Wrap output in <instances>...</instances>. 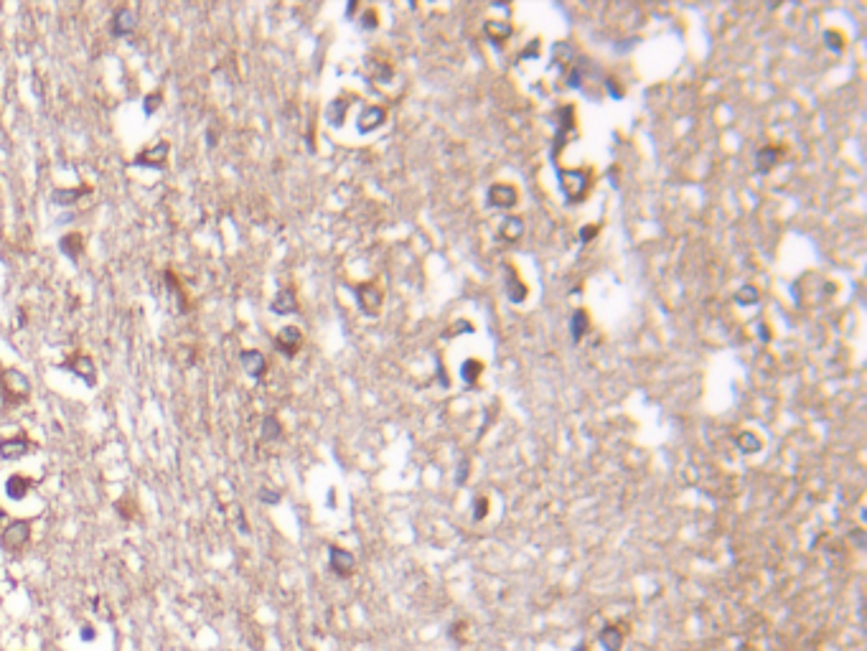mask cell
Here are the masks:
<instances>
[{
  "instance_id": "cell-1",
  "label": "cell",
  "mask_w": 867,
  "mask_h": 651,
  "mask_svg": "<svg viewBox=\"0 0 867 651\" xmlns=\"http://www.w3.org/2000/svg\"><path fill=\"white\" fill-rule=\"evenodd\" d=\"M0 389H3V400L6 405H24L31 394V382L24 372L18 369H3L0 372Z\"/></svg>"
},
{
  "instance_id": "cell-2",
  "label": "cell",
  "mask_w": 867,
  "mask_h": 651,
  "mask_svg": "<svg viewBox=\"0 0 867 651\" xmlns=\"http://www.w3.org/2000/svg\"><path fill=\"white\" fill-rule=\"evenodd\" d=\"M168 156H171V143L168 140H158L156 145H148V148H143L138 156L133 158V165L135 168H165L168 163Z\"/></svg>"
},
{
  "instance_id": "cell-3",
  "label": "cell",
  "mask_w": 867,
  "mask_h": 651,
  "mask_svg": "<svg viewBox=\"0 0 867 651\" xmlns=\"http://www.w3.org/2000/svg\"><path fill=\"white\" fill-rule=\"evenodd\" d=\"M28 537H31V522L16 519V522H10V524L0 532V544H3V549H8V552H18V549L26 547Z\"/></svg>"
},
{
  "instance_id": "cell-4",
  "label": "cell",
  "mask_w": 867,
  "mask_h": 651,
  "mask_svg": "<svg viewBox=\"0 0 867 651\" xmlns=\"http://www.w3.org/2000/svg\"><path fill=\"white\" fill-rule=\"evenodd\" d=\"M64 372H71L74 377H79L86 387L97 385V369H94V359L86 354H71L69 359L62 364Z\"/></svg>"
},
{
  "instance_id": "cell-5",
  "label": "cell",
  "mask_w": 867,
  "mask_h": 651,
  "mask_svg": "<svg viewBox=\"0 0 867 651\" xmlns=\"http://www.w3.org/2000/svg\"><path fill=\"white\" fill-rule=\"evenodd\" d=\"M329 565L338 578H349L356 567V557L344 547H331L329 549Z\"/></svg>"
},
{
  "instance_id": "cell-6",
  "label": "cell",
  "mask_w": 867,
  "mask_h": 651,
  "mask_svg": "<svg viewBox=\"0 0 867 651\" xmlns=\"http://www.w3.org/2000/svg\"><path fill=\"white\" fill-rule=\"evenodd\" d=\"M135 31V13L130 8H118L110 18L112 39H127Z\"/></svg>"
},
{
  "instance_id": "cell-7",
  "label": "cell",
  "mask_w": 867,
  "mask_h": 651,
  "mask_svg": "<svg viewBox=\"0 0 867 651\" xmlns=\"http://www.w3.org/2000/svg\"><path fill=\"white\" fill-rule=\"evenodd\" d=\"M26 453H31V440L26 435H13V438L0 440V458L3 461H18Z\"/></svg>"
},
{
  "instance_id": "cell-8",
  "label": "cell",
  "mask_w": 867,
  "mask_h": 651,
  "mask_svg": "<svg viewBox=\"0 0 867 651\" xmlns=\"http://www.w3.org/2000/svg\"><path fill=\"white\" fill-rule=\"evenodd\" d=\"M486 201L493 209H509L516 204V191L509 183H493L491 189L486 191Z\"/></svg>"
},
{
  "instance_id": "cell-9",
  "label": "cell",
  "mask_w": 867,
  "mask_h": 651,
  "mask_svg": "<svg viewBox=\"0 0 867 651\" xmlns=\"http://www.w3.org/2000/svg\"><path fill=\"white\" fill-rule=\"evenodd\" d=\"M300 341H303L300 329H295V326H285V329H280V333L275 336V349H277L280 354H285V356H295L298 349H300Z\"/></svg>"
},
{
  "instance_id": "cell-10",
  "label": "cell",
  "mask_w": 867,
  "mask_h": 651,
  "mask_svg": "<svg viewBox=\"0 0 867 651\" xmlns=\"http://www.w3.org/2000/svg\"><path fill=\"white\" fill-rule=\"evenodd\" d=\"M239 361H242L244 372H247V374H250L252 379H262V377H265L267 359H265V354H259L257 349H244V351L239 354Z\"/></svg>"
},
{
  "instance_id": "cell-11",
  "label": "cell",
  "mask_w": 867,
  "mask_h": 651,
  "mask_svg": "<svg viewBox=\"0 0 867 651\" xmlns=\"http://www.w3.org/2000/svg\"><path fill=\"white\" fill-rule=\"evenodd\" d=\"M356 300H359V308L361 311H364V313H369V315H374L376 313V308L382 306V293L376 291L374 285H359V288H356Z\"/></svg>"
},
{
  "instance_id": "cell-12",
  "label": "cell",
  "mask_w": 867,
  "mask_h": 651,
  "mask_svg": "<svg viewBox=\"0 0 867 651\" xmlns=\"http://www.w3.org/2000/svg\"><path fill=\"white\" fill-rule=\"evenodd\" d=\"M275 315H288V313H295L298 311V298H295V291L293 288H280V291L275 293L273 303H270Z\"/></svg>"
},
{
  "instance_id": "cell-13",
  "label": "cell",
  "mask_w": 867,
  "mask_h": 651,
  "mask_svg": "<svg viewBox=\"0 0 867 651\" xmlns=\"http://www.w3.org/2000/svg\"><path fill=\"white\" fill-rule=\"evenodd\" d=\"M382 122H384V110H382V107H374V104L364 107V110H361V115H359V120H356V125H359V133H372V130H376V127L382 125Z\"/></svg>"
},
{
  "instance_id": "cell-14",
  "label": "cell",
  "mask_w": 867,
  "mask_h": 651,
  "mask_svg": "<svg viewBox=\"0 0 867 651\" xmlns=\"http://www.w3.org/2000/svg\"><path fill=\"white\" fill-rule=\"evenodd\" d=\"M31 488H33V481L26 479V476H21V473H13V476L6 481V494H8V499H13V502L26 499Z\"/></svg>"
},
{
  "instance_id": "cell-15",
  "label": "cell",
  "mask_w": 867,
  "mask_h": 651,
  "mask_svg": "<svg viewBox=\"0 0 867 651\" xmlns=\"http://www.w3.org/2000/svg\"><path fill=\"white\" fill-rule=\"evenodd\" d=\"M86 194H92V186H86V183L79 186V189H54L51 201H54L56 206H74L79 199L86 196Z\"/></svg>"
},
{
  "instance_id": "cell-16",
  "label": "cell",
  "mask_w": 867,
  "mask_h": 651,
  "mask_svg": "<svg viewBox=\"0 0 867 651\" xmlns=\"http://www.w3.org/2000/svg\"><path fill=\"white\" fill-rule=\"evenodd\" d=\"M59 247H62V252L71 259V262H79V255H82V250H84V237L79 235V232H69L66 237H62Z\"/></svg>"
},
{
  "instance_id": "cell-17",
  "label": "cell",
  "mask_w": 867,
  "mask_h": 651,
  "mask_svg": "<svg viewBox=\"0 0 867 651\" xmlns=\"http://www.w3.org/2000/svg\"><path fill=\"white\" fill-rule=\"evenodd\" d=\"M601 646L605 651H621V646H623V631L618 626H605L601 631Z\"/></svg>"
},
{
  "instance_id": "cell-18",
  "label": "cell",
  "mask_w": 867,
  "mask_h": 651,
  "mask_svg": "<svg viewBox=\"0 0 867 651\" xmlns=\"http://www.w3.org/2000/svg\"><path fill=\"white\" fill-rule=\"evenodd\" d=\"M522 232H524V221L519 219V217H506V219L501 221L499 235L504 237V239H509V242L519 239V237H522Z\"/></svg>"
},
{
  "instance_id": "cell-19",
  "label": "cell",
  "mask_w": 867,
  "mask_h": 651,
  "mask_svg": "<svg viewBox=\"0 0 867 651\" xmlns=\"http://www.w3.org/2000/svg\"><path fill=\"white\" fill-rule=\"evenodd\" d=\"M506 273H509V277H506V288H504V291H506V298L511 300V303H522V300L527 298V285L519 283L511 270H506Z\"/></svg>"
},
{
  "instance_id": "cell-20",
  "label": "cell",
  "mask_w": 867,
  "mask_h": 651,
  "mask_svg": "<svg viewBox=\"0 0 867 651\" xmlns=\"http://www.w3.org/2000/svg\"><path fill=\"white\" fill-rule=\"evenodd\" d=\"M778 156H781V153H778V150L776 148H771V145H766V148H760L756 153V165H758V171L760 173H766V171H771V168H774L776 165V161H778Z\"/></svg>"
},
{
  "instance_id": "cell-21",
  "label": "cell",
  "mask_w": 867,
  "mask_h": 651,
  "mask_svg": "<svg viewBox=\"0 0 867 651\" xmlns=\"http://www.w3.org/2000/svg\"><path fill=\"white\" fill-rule=\"evenodd\" d=\"M585 331H587V315H585V311H575V313H572V318H570V336H572V341H575V344H580V338L585 336Z\"/></svg>"
},
{
  "instance_id": "cell-22",
  "label": "cell",
  "mask_w": 867,
  "mask_h": 651,
  "mask_svg": "<svg viewBox=\"0 0 867 651\" xmlns=\"http://www.w3.org/2000/svg\"><path fill=\"white\" fill-rule=\"evenodd\" d=\"M282 435V425H280V420H277V417L275 415H267L265 420H262V440H270V443H273V440H277Z\"/></svg>"
},
{
  "instance_id": "cell-23",
  "label": "cell",
  "mask_w": 867,
  "mask_h": 651,
  "mask_svg": "<svg viewBox=\"0 0 867 651\" xmlns=\"http://www.w3.org/2000/svg\"><path fill=\"white\" fill-rule=\"evenodd\" d=\"M344 115H346V102L344 100H336V102L329 104V112H326V118L334 127L344 125Z\"/></svg>"
},
{
  "instance_id": "cell-24",
  "label": "cell",
  "mask_w": 867,
  "mask_h": 651,
  "mask_svg": "<svg viewBox=\"0 0 867 651\" xmlns=\"http://www.w3.org/2000/svg\"><path fill=\"white\" fill-rule=\"evenodd\" d=\"M165 283H171V293L176 295V298H179V313H186V311H188V303H186V298H183V291H181L179 280H176V275H173L171 270L165 273Z\"/></svg>"
},
{
  "instance_id": "cell-25",
  "label": "cell",
  "mask_w": 867,
  "mask_h": 651,
  "mask_svg": "<svg viewBox=\"0 0 867 651\" xmlns=\"http://www.w3.org/2000/svg\"><path fill=\"white\" fill-rule=\"evenodd\" d=\"M486 36L493 41V44H499L509 36V26L499 24V21H491V24H486Z\"/></svg>"
},
{
  "instance_id": "cell-26",
  "label": "cell",
  "mask_w": 867,
  "mask_h": 651,
  "mask_svg": "<svg viewBox=\"0 0 867 651\" xmlns=\"http://www.w3.org/2000/svg\"><path fill=\"white\" fill-rule=\"evenodd\" d=\"M738 448L745 453H756V450H760V440L753 432H742V435H738Z\"/></svg>"
},
{
  "instance_id": "cell-27",
  "label": "cell",
  "mask_w": 867,
  "mask_h": 651,
  "mask_svg": "<svg viewBox=\"0 0 867 651\" xmlns=\"http://www.w3.org/2000/svg\"><path fill=\"white\" fill-rule=\"evenodd\" d=\"M478 374H481V364H478L476 359H471V361H466V364H463L461 377H463V382H466V385H473Z\"/></svg>"
},
{
  "instance_id": "cell-28",
  "label": "cell",
  "mask_w": 867,
  "mask_h": 651,
  "mask_svg": "<svg viewBox=\"0 0 867 651\" xmlns=\"http://www.w3.org/2000/svg\"><path fill=\"white\" fill-rule=\"evenodd\" d=\"M735 303H740V306H748V303H758V291H756V288H740V291L735 293Z\"/></svg>"
},
{
  "instance_id": "cell-29",
  "label": "cell",
  "mask_w": 867,
  "mask_h": 651,
  "mask_svg": "<svg viewBox=\"0 0 867 651\" xmlns=\"http://www.w3.org/2000/svg\"><path fill=\"white\" fill-rule=\"evenodd\" d=\"M161 104H163V95H161V92H153V95L145 97V102H143V112H145V115H153Z\"/></svg>"
},
{
  "instance_id": "cell-30",
  "label": "cell",
  "mask_w": 867,
  "mask_h": 651,
  "mask_svg": "<svg viewBox=\"0 0 867 651\" xmlns=\"http://www.w3.org/2000/svg\"><path fill=\"white\" fill-rule=\"evenodd\" d=\"M486 514H489V502L478 496L476 502H473V519H476V522H481V519H484Z\"/></svg>"
},
{
  "instance_id": "cell-31",
  "label": "cell",
  "mask_w": 867,
  "mask_h": 651,
  "mask_svg": "<svg viewBox=\"0 0 867 651\" xmlns=\"http://www.w3.org/2000/svg\"><path fill=\"white\" fill-rule=\"evenodd\" d=\"M259 502L262 504H277L280 502V494H277V491H270V488H259Z\"/></svg>"
},
{
  "instance_id": "cell-32",
  "label": "cell",
  "mask_w": 867,
  "mask_h": 651,
  "mask_svg": "<svg viewBox=\"0 0 867 651\" xmlns=\"http://www.w3.org/2000/svg\"><path fill=\"white\" fill-rule=\"evenodd\" d=\"M466 476H468V463L463 461L461 466H458V476H455V484H463V481H466Z\"/></svg>"
},
{
  "instance_id": "cell-33",
  "label": "cell",
  "mask_w": 867,
  "mask_h": 651,
  "mask_svg": "<svg viewBox=\"0 0 867 651\" xmlns=\"http://www.w3.org/2000/svg\"><path fill=\"white\" fill-rule=\"evenodd\" d=\"M580 79H583V74H580V66H578V69H575V71H572V74H570V79H567V84H570L572 89H578V86H580Z\"/></svg>"
},
{
  "instance_id": "cell-34",
  "label": "cell",
  "mask_w": 867,
  "mask_h": 651,
  "mask_svg": "<svg viewBox=\"0 0 867 651\" xmlns=\"http://www.w3.org/2000/svg\"><path fill=\"white\" fill-rule=\"evenodd\" d=\"M824 41H827V46H832L834 51H839V48H842V46H839V39H837L834 33H824Z\"/></svg>"
},
{
  "instance_id": "cell-35",
  "label": "cell",
  "mask_w": 867,
  "mask_h": 651,
  "mask_svg": "<svg viewBox=\"0 0 867 651\" xmlns=\"http://www.w3.org/2000/svg\"><path fill=\"white\" fill-rule=\"evenodd\" d=\"M608 89H610V97H613V100H621V89L616 86V82H608Z\"/></svg>"
},
{
  "instance_id": "cell-36",
  "label": "cell",
  "mask_w": 867,
  "mask_h": 651,
  "mask_svg": "<svg viewBox=\"0 0 867 651\" xmlns=\"http://www.w3.org/2000/svg\"><path fill=\"white\" fill-rule=\"evenodd\" d=\"M374 21H376L374 13H367V16H364V28H374V26H376Z\"/></svg>"
},
{
  "instance_id": "cell-37",
  "label": "cell",
  "mask_w": 867,
  "mask_h": 651,
  "mask_svg": "<svg viewBox=\"0 0 867 651\" xmlns=\"http://www.w3.org/2000/svg\"><path fill=\"white\" fill-rule=\"evenodd\" d=\"M852 540L857 542V547H865V532H855L852 534Z\"/></svg>"
},
{
  "instance_id": "cell-38",
  "label": "cell",
  "mask_w": 867,
  "mask_h": 651,
  "mask_svg": "<svg viewBox=\"0 0 867 651\" xmlns=\"http://www.w3.org/2000/svg\"><path fill=\"white\" fill-rule=\"evenodd\" d=\"M94 636H97V634H94V628H84V631H82V639H84V641H86V639L92 641Z\"/></svg>"
},
{
  "instance_id": "cell-39",
  "label": "cell",
  "mask_w": 867,
  "mask_h": 651,
  "mask_svg": "<svg viewBox=\"0 0 867 651\" xmlns=\"http://www.w3.org/2000/svg\"><path fill=\"white\" fill-rule=\"evenodd\" d=\"M593 235H595V229H583V232H580V239H590Z\"/></svg>"
},
{
  "instance_id": "cell-40",
  "label": "cell",
  "mask_w": 867,
  "mask_h": 651,
  "mask_svg": "<svg viewBox=\"0 0 867 651\" xmlns=\"http://www.w3.org/2000/svg\"><path fill=\"white\" fill-rule=\"evenodd\" d=\"M758 329H760L758 333H760V338H763V341H768V338H771V333L766 331V326H758Z\"/></svg>"
},
{
  "instance_id": "cell-41",
  "label": "cell",
  "mask_w": 867,
  "mask_h": 651,
  "mask_svg": "<svg viewBox=\"0 0 867 651\" xmlns=\"http://www.w3.org/2000/svg\"><path fill=\"white\" fill-rule=\"evenodd\" d=\"M575 651H587V646H585V643H578V646H575Z\"/></svg>"
},
{
  "instance_id": "cell-42",
  "label": "cell",
  "mask_w": 867,
  "mask_h": 651,
  "mask_svg": "<svg viewBox=\"0 0 867 651\" xmlns=\"http://www.w3.org/2000/svg\"><path fill=\"white\" fill-rule=\"evenodd\" d=\"M3 519H6V511H3V509H0V522H3Z\"/></svg>"
}]
</instances>
